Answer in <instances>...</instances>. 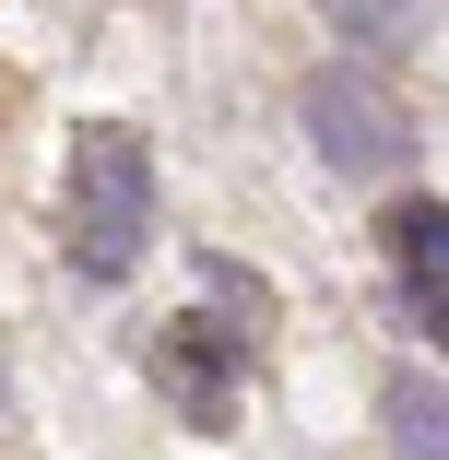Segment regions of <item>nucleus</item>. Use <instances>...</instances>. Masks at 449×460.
Instances as JSON below:
<instances>
[{
  "mask_svg": "<svg viewBox=\"0 0 449 460\" xmlns=\"http://www.w3.org/2000/svg\"><path fill=\"white\" fill-rule=\"evenodd\" d=\"M142 236H154V154H142V130H119V119L71 130V271L83 284H119L142 260Z\"/></svg>",
  "mask_w": 449,
  "mask_h": 460,
  "instance_id": "1",
  "label": "nucleus"
},
{
  "mask_svg": "<svg viewBox=\"0 0 449 460\" xmlns=\"http://www.w3.org/2000/svg\"><path fill=\"white\" fill-rule=\"evenodd\" d=\"M142 366H154V390L190 413L202 437H225V425H237V366H248V342H237L213 307H190V319L142 331Z\"/></svg>",
  "mask_w": 449,
  "mask_h": 460,
  "instance_id": "2",
  "label": "nucleus"
},
{
  "mask_svg": "<svg viewBox=\"0 0 449 460\" xmlns=\"http://www.w3.org/2000/svg\"><path fill=\"white\" fill-rule=\"evenodd\" d=\"M308 142H319V165H343V177H391L402 165V107L379 95L367 71H319L308 83Z\"/></svg>",
  "mask_w": 449,
  "mask_h": 460,
  "instance_id": "3",
  "label": "nucleus"
},
{
  "mask_svg": "<svg viewBox=\"0 0 449 460\" xmlns=\"http://www.w3.org/2000/svg\"><path fill=\"white\" fill-rule=\"evenodd\" d=\"M379 248H391V271H402V307H414V331L437 342V331H449V201H437V190L391 201V213H379Z\"/></svg>",
  "mask_w": 449,
  "mask_h": 460,
  "instance_id": "4",
  "label": "nucleus"
},
{
  "mask_svg": "<svg viewBox=\"0 0 449 460\" xmlns=\"http://www.w3.org/2000/svg\"><path fill=\"white\" fill-rule=\"evenodd\" d=\"M391 437H402V460H437V378H391Z\"/></svg>",
  "mask_w": 449,
  "mask_h": 460,
  "instance_id": "5",
  "label": "nucleus"
},
{
  "mask_svg": "<svg viewBox=\"0 0 449 460\" xmlns=\"http://www.w3.org/2000/svg\"><path fill=\"white\" fill-rule=\"evenodd\" d=\"M202 296H237V319H273V284H260V271H237L225 248H202Z\"/></svg>",
  "mask_w": 449,
  "mask_h": 460,
  "instance_id": "6",
  "label": "nucleus"
},
{
  "mask_svg": "<svg viewBox=\"0 0 449 460\" xmlns=\"http://www.w3.org/2000/svg\"><path fill=\"white\" fill-rule=\"evenodd\" d=\"M319 13H331V24H343L355 48H379V36H391V24L414 13V0H319Z\"/></svg>",
  "mask_w": 449,
  "mask_h": 460,
  "instance_id": "7",
  "label": "nucleus"
},
{
  "mask_svg": "<svg viewBox=\"0 0 449 460\" xmlns=\"http://www.w3.org/2000/svg\"><path fill=\"white\" fill-rule=\"evenodd\" d=\"M0 390H13V378H0Z\"/></svg>",
  "mask_w": 449,
  "mask_h": 460,
  "instance_id": "8",
  "label": "nucleus"
}]
</instances>
